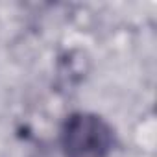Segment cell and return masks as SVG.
Segmentation results:
<instances>
[{"instance_id":"obj_1","label":"cell","mask_w":157,"mask_h":157,"mask_svg":"<svg viewBox=\"0 0 157 157\" xmlns=\"http://www.w3.org/2000/svg\"><path fill=\"white\" fill-rule=\"evenodd\" d=\"M65 157H109L113 131L109 124L93 113H72L61 128Z\"/></svg>"}]
</instances>
